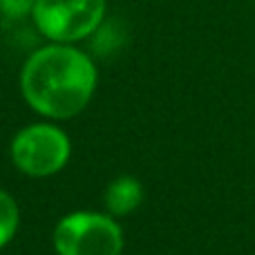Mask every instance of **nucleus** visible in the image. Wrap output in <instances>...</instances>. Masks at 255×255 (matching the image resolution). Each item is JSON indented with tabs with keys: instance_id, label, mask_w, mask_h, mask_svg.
<instances>
[{
	"instance_id": "obj_1",
	"label": "nucleus",
	"mask_w": 255,
	"mask_h": 255,
	"mask_svg": "<svg viewBox=\"0 0 255 255\" xmlns=\"http://www.w3.org/2000/svg\"><path fill=\"white\" fill-rule=\"evenodd\" d=\"M97 85V63L79 45L45 43L20 67L22 99L47 121L79 117L92 103Z\"/></svg>"
},
{
	"instance_id": "obj_3",
	"label": "nucleus",
	"mask_w": 255,
	"mask_h": 255,
	"mask_svg": "<svg viewBox=\"0 0 255 255\" xmlns=\"http://www.w3.org/2000/svg\"><path fill=\"white\" fill-rule=\"evenodd\" d=\"M9 157L22 175L45 179L67 166L72 157V141L56 121L29 124L13 134L9 143Z\"/></svg>"
},
{
	"instance_id": "obj_8",
	"label": "nucleus",
	"mask_w": 255,
	"mask_h": 255,
	"mask_svg": "<svg viewBox=\"0 0 255 255\" xmlns=\"http://www.w3.org/2000/svg\"><path fill=\"white\" fill-rule=\"evenodd\" d=\"M253 4H255V0H253Z\"/></svg>"
},
{
	"instance_id": "obj_4",
	"label": "nucleus",
	"mask_w": 255,
	"mask_h": 255,
	"mask_svg": "<svg viewBox=\"0 0 255 255\" xmlns=\"http://www.w3.org/2000/svg\"><path fill=\"white\" fill-rule=\"evenodd\" d=\"M108 16V0H36L31 22L47 43L79 45L94 36Z\"/></svg>"
},
{
	"instance_id": "obj_7",
	"label": "nucleus",
	"mask_w": 255,
	"mask_h": 255,
	"mask_svg": "<svg viewBox=\"0 0 255 255\" xmlns=\"http://www.w3.org/2000/svg\"><path fill=\"white\" fill-rule=\"evenodd\" d=\"M36 0H0V16L4 20H25L31 18Z\"/></svg>"
},
{
	"instance_id": "obj_5",
	"label": "nucleus",
	"mask_w": 255,
	"mask_h": 255,
	"mask_svg": "<svg viewBox=\"0 0 255 255\" xmlns=\"http://www.w3.org/2000/svg\"><path fill=\"white\" fill-rule=\"evenodd\" d=\"M143 184L132 175H119L106 186L103 202L112 217H126L143 204Z\"/></svg>"
},
{
	"instance_id": "obj_2",
	"label": "nucleus",
	"mask_w": 255,
	"mask_h": 255,
	"mask_svg": "<svg viewBox=\"0 0 255 255\" xmlns=\"http://www.w3.org/2000/svg\"><path fill=\"white\" fill-rule=\"evenodd\" d=\"M124 244V229L110 213H67L52 231L56 255H121Z\"/></svg>"
},
{
	"instance_id": "obj_6",
	"label": "nucleus",
	"mask_w": 255,
	"mask_h": 255,
	"mask_svg": "<svg viewBox=\"0 0 255 255\" xmlns=\"http://www.w3.org/2000/svg\"><path fill=\"white\" fill-rule=\"evenodd\" d=\"M20 226V208L11 193L0 188V249L13 242Z\"/></svg>"
}]
</instances>
